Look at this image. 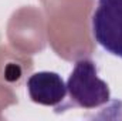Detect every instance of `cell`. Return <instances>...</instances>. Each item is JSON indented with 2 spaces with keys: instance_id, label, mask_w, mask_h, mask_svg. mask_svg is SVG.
<instances>
[{
  "instance_id": "cell-1",
  "label": "cell",
  "mask_w": 122,
  "mask_h": 121,
  "mask_svg": "<svg viewBox=\"0 0 122 121\" xmlns=\"http://www.w3.org/2000/svg\"><path fill=\"white\" fill-rule=\"evenodd\" d=\"M67 94L70 103L57 107V110H65L71 105L94 110L111 100L109 86L98 77L97 64L91 59H80L75 61L67 80Z\"/></svg>"
},
{
  "instance_id": "cell-2",
  "label": "cell",
  "mask_w": 122,
  "mask_h": 121,
  "mask_svg": "<svg viewBox=\"0 0 122 121\" xmlns=\"http://www.w3.org/2000/svg\"><path fill=\"white\" fill-rule=\"evenodd\" d=\"M92 37L107 53L122 59V0H98L91 17Z\"/></svg>"
},
{
  "instance_id": "cell-3",
  "label": "cell",
  "mask_w": 122,
  "mask_h": 121,
  "mask_svg": "<svg viewBox=\"0 0 122 121\" xmlns=\"http://www.w3.org/2000/svg\"><path fill=\"white\" fill-rule=\"evenodd\" d=\"M27 93L33 103L58 107L67 95V83L54 71H37L27 80Z\"/></svg>"
}]
</instances>
